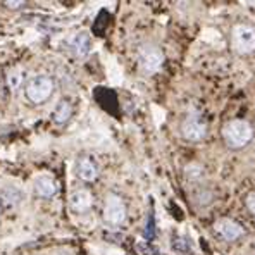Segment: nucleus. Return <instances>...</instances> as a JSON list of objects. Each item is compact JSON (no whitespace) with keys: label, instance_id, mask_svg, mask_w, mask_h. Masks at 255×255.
<instances>
[{"label":"nucleus","instance_id":"nucleus-11","mask_svg":"<svg viewBox=\"0 0 255 255\" xmlns=\"http://www.w3.org/2000/svg\"><path fill=\"white\" fill-rule=\"evenodd\" d=\"M71 49L72 52L78 57H85L88 56L90 49H92V42H90V36L86 33H78V35L72 38L71 42Z\"/></svg>","mask_w":255,"mask_h":255},{"label":"nucleus","instance_id":"nucleus-2","mask_svg":"<svg viewBox=\"0 0 255 255\" xmlns=\"http://www.w3.org/2000/svg\"><path fill=\"white\" fill-rule=\"evenodd\" d=\"M54 79L47 74H36L28 81L26 85V98L31 104H43L47 102L54 93Z\"/></svg>","mask_w":255,"mask_h":255},{"label":"nucleus","instance_id":"nucleus-12","mask_svg":"<svg viewBox=\"0 0 255 255\" xmlns=\"http://www.w3.org/2000/svg\"><path fill=\"white\" fill-rule=\"evenodd\" d=\"M71 114H72L71 102H69V100H61L59 104H57L56 111H54L52 119H54V123H57V125H64V123L69 121Z\"/></svg>","mask_w":255,"mask_h":255},{"label":"nucleus","instance_id":"nucleus-10","mask_svg":"<svg viewBox=\"0 0 255 255\" xmlns=\"http://www.w3.org/2000/svg\"><path fill=\"white\" fill-rule=\"evenodd\" d=\"M35 191H36V195L42 196V198H52V196L59 191V187H57V183L52 180V178L42 176L36 180Z\"/></svg>","mask_w":255,"mask_h":255},{"label":"nucleus","instance_id":"nucleus-19","mask_svg":"<svg viewBox=\"0 0 255 255\" xmlns=\"http://www.w3.org/2000/svg\"><path fill=\"white\" fill-rule=\"evenodd\" d=\"M5 5L10 9H19L21 5H24V2H5Z\"/></svg>","mask_w":255,"mask_h":255},{"label":"nucleus","instance_id":"nucleus-8","mask_svg":"<svg viewBox=\"0 0 255 255\" xmlns=\"http://www.w3.org/2000/svg\"><path fill=\"white\" fill-rule=\"evenodd\" d=\"M69 203H71V209L74 212H86L92 209L93 196L88 190H76L69 198Z\"/></svg>","mask_w":255,"mask_h":255},{"label":"nucleus","instance_id":"nucleus-7","mask_svg":"<svg viewBox=\"0 0 255 255\" xmlns=\"http://www.w3.org/2000/svg\"><path fill=\"white\" fill-rule=\"evenodd\" d=\"M216 231L226 242H235V240H238L243 235V226L233 219H221L216 224Z\"/></svg>","mask_w":255,"mask_h":255},{"label":"nucleus","instance_id":"nucleus-17","mask_svg":"<svg viewBox=\"0 0 255 255\" xmlns=\"http://www.w3.org/2000/svg\"><path fill=\"white\" fill-rule=\"evenodd\" d=\"M245 203H247V209H249L250 212H252L254 216H255V191H252V193H249V195H247Z\"/></svg>","mask_w":255,"mask_h":255},{"label":"nucleus","instance_id":"nucleus-13","mask_svg":"<svg viewBox=\"0 0 255 255\" xmlns=\"http://www.w3.org/2000/svg\"><path fill=\"white\" fill-rule=\"evenodd\" d=\"M21 198H23V195H21V191L17 190V188L7 187V188H3V190L0 191V202H2V205H5V207L19 205Z\"/></svg>","mask_w":255,"mask_h":255},{"label":"nucleus","instance_id":"nucleus-6","mask_svg":"<svg viewBox=\"0 0 255 255\" xmlns=\"http://www.w3.org/2000/svg\"><path fill=\"white\" fill-rule=\"evenodd\" d=\"M181 134L190 141H200L207 134V125L200 114H190L181 123Z\"/></svg>","mask_w":255,"mask_h":255},{"label":"nucleus","instance_id":"nucleus-18","mask_svg":"<svg viewBox=\"0 0 255 255\" xmlns=\"http://www.w3.org/2000/svg\"><path fill=\"white\" fill-rule=\"evenodd\" d=\"M138 250H141V252L147 255H157V250L152 249V247H148V245H138Z\"/></svg>","mask_w":255,"mask_h":255},{"label":"nucleus","instance_id":"nucleus-1","mask_svg":"<svg viewBox=\"0 0 255 255\" xmlns=\"http://www.w3.org/2000/svg\"><path fill=\"white\" fill-rule=\"evenodd\" d=\"M254 136V129L243 119H233L223 128V138L229 148H243Z\"/></svg>","mask_w":255,"mask_h":255},{"label":"nucleus","instance_id":"nucleus-4","mask_svg":"<svg viewBox=\"0 0 255 255\" xmlns=\"http://www.w3.org/2000/svg\"><path fill=\"white\" fill-rule=\"evenodd\" d=\"M104 219L107 224L112 226H119L125 223L126 219V205L123 202L121 196L118 195H109L105 198V205H104Z\"/></svg>","mask_w":255,"mask_h":255},{"label":"nucleus","instance_id":"nucleus-9","mask_svg":"<svg viewBox=\"0 0 255 255\" xmlns=\"http://www.w3.org/2000/svg\"><path fill=\"white\" fill-rule=\"evenodd\" d=\"M76 173H78L79 180L86 181V183H92V181H95L98 176V167L90 157H83V159H79Z\"/></svg>","mask_w":255,"mask_h":255},{"label":"nucleus","instance_id":"nucleus-15","mask_svg":"<svg viewBox=\"0 0 255 255\" xmlns=\"http://www.w3.org/2000/svg\"><path fill=\"white\" fill-rule=\"evenodd\" d=\"M143 238L152 242L155 238V216L154 212L148 214V219H147V224H145V229H143Z\"/></svg>","mask_w":255,"mask_h":255},{"label":"nucleus","instance_id":"nucleus-5","mask_svg":"<svg viewBox=\"0 0 255 255\" xmlns=\"http://www.w3.org/2000/svg\"><path fill=\"white\" fill-rule=\"evenodd\" d=\"M233 47L240 54H250L255 50V30L247 24H238L233 30Z\"/></svg>","mask_w":255,"mask_h":255},{"label":"nucleus","instance_id":"nucleus-3","mask_svg":"<svg viewBox=\"0 0 255 255\" xmlns=\"http://www.w3.org/2000/svg\"><path fill=\"white\" fill-rule=\"evenodd\" d=\"M138 63H140V67L143 69L145 72H155L162 67L164 54L159 47L143 45L138 50Z\"/></svg>","mask_w":255,"mask_h":255},{"label":"nucleus","instance_id":"nucleus-14","mask_svg":"<svg viewBox=\"0 0 255 255\" xmlns=\"http://www.w3.org/2000/svg\"><path fill=\"white\" fill-rule=\"evenodd\" d=\"M173 250L180 255H188L191 254V243L187 236H176L173 240Z\"/></svg>","mask_w":255,"mask_h":255},{"label":"nucleus","instance_id":"nucleus-16","mask_svg":"<svg viewBox=\"0 0 255 255\" xmlns=\"http://www.w3.org/2000/svg\"><path fill=\"white\" fill-rule=\"evenodd\" d=\"M21 79H23V76H21L17 71H12V72L9 74V78H7V81H9V86H10V88L16 90L17 86L21 85Z\"/></svg>","mask_w":255,"mask_h":255},{"label":"nucleus","instance_id":"nucleus-20","mask_svg":"<svg viewBox=\"0 0 255 255\" xmlns=\"http://www.w3.org/2000/svg\"><path fill=\"white\" fill-rule=\"evenodd\" d=\"M0 212H2V202H0Z\"/></svg>","mask_w":255,"mask_h":255}]
</instances>
